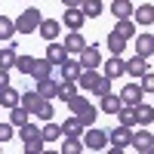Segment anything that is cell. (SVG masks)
<instances>
[{"label":"cell","instance_id":"bcb514c9","mask_svg":"<svg viewBox=\"0 0 154 154\" xmlns=\"http://www.w3.org/2000/svg\"><path fill=\"white\" fill-rule=\"evenodd\" d=\"M40 154H59V151H56V148H43Z\"/></svg>","mask_w":154,"mask_h":154},{"label":"cell","instance_id":"3957f363","mask_svg":"<svg viewBox=\"0 0 154 154\" xmlns=\"http://www.w3.org/2000/svg\"><path fill=\"white\" fill-rule=\"evenodd\" d=\"M77 56H80V59H77V62H80V68H86V71H96V68L102 65V53H99L96 43H86Z\"/></svg>","mask_w":154,"mask_h":154},{"label":"cell","instance_id":"83f0119b","mask_svg":"<svg viewBox=\"0 0 154 154\" xmlns=\"http://www.w3.org/2000/svg\"><path fill=\"white\" fill-rule=\"evenodd\" d=\"M34 80H43V77H53V65H49L46 59H37L34 62V71H31Z\"/></svg>","mask_w":154,"mask_h":154},{"label":"cell","instance_id":"8d00e7d4","mask_svg":"<svg viewBox=\"0 0 154 154\" xmlns=\"http://www.w3.org/2000/svg\"><path fill=\"white\" fill-rule=\"evenodd\" d=\"M65 105H68V111H71V114H77L83 105H89V99H86V96H80V93H74L71 99H65Z\"/></svg>","mask_w":154,"mask_h":154},{"label":"cell","instance_id":"ac0fdd59","mask_svg":"<svg viewBox=\"0 0 154 154\" xmlns=\"http://www.w3.org/2000/svg\"><path fill=\"white\" fill-rule=\"evenodd\" d=\"M16 59H19V46L0 49V68H3V71H12V68H16Z\"/></svg>","mask_w":154,"mask_h":154},{"label":"cell","instance_id":"c3c4849f","mask_svg":"<svg viewBox=\"0 0 154 154\" xmlns=\"http://www.w3.org/2000/svg\"><path fill=\"white\" fill-rule=\"evenodd\" d=\"M22 154H34V151H22Z\"/></svg>","mask_w":154,"mask_h":154},{"label":"cell","instance_id":"9a60e30c","mask_svg":"<svg viewBox=\"0 0 154 154\" xmlns=\"http://www.w3.org/2000/svg\"><path fill=\"white\" fill-rule=\"evenodd\" d=\"M59 130H62V136H74V139H80V136H83V130H86V126H83L80 120H77L74 114H71V117H68L65 123H59Z\"/></svg>","mask_w":154,"mask_h":154},{"label":"cell","instance_id":"1f68e13d","mask_svg":"<svg viewBox=\"0 0 154 154\" xmlns=\"http://www.w3.org/2000/svg\"><path fill=\"white\" fill-rule=\"evenodd\" d=\"M105 43H108V49H111V56H120L123 49H126V40H123L120 34H114V31L108 34V40H105Z\"/></svg>","mask_w":154,"mask_h":154},{"label":"cell","instance_id":"d6a6232c","mask_svg":"<svg viewBox=\"0 0 154 154\" xmlns=\"http://www.w3.org/2000/svg\"><path fill=\"white\" fill-rule=\"evenodd\" d=\"M117 120H120V126H136V108H130V105H123L120 111H117Z\"/></svg>","mask_w":154,"mask_h":154},{"label":"cell","instance_id":"603a6c76","mask_svg":"<svg viewBox=\"0 0 154 154\" xmlns=\"http://www.w3.org/2000/svg\"><path fill=\"white\" fill-rule=\"evenodd\" d=\"M74 117H77V120H80L83 126H93V123H96V117H99V111L93 108V102H89V105H83L80 111H77V114H74Z\"/></svg>","mask_w":154,"mask_h":154},{"label":"cell","instance_id":"8992f818","mask_svg":"<svg viewBox=\"0 0 154 154\" xmlns=\"http://www.w3.org/2000/svg\"><path fill=\"white\" fill-rule=\"evenodd\" d=\"M34 93L40 96V99H56V93H59V80L56 77H43V80H37V86H34Z\"/></svg>","mask_w":154,"mask_h":154},{"label":"cell","instance_id":"f1b7e54d","mask_svg":"<svg viewBox=\"0 0 154 154\" xmlns=\"http://www.w3.org/2000/svg\"><path fill=\"white\" fill-rule=\"evenodd\" d=\"M123 108V102L117 99V96H114V93H108V96H102V111H105V114H117Z\"/></svg>","mask_w":154,"mask_h":154},{"label":"cell","instance_id":"ffe728a7","mask_svg":"<svg viewBox=\"0 0 154 154\" xmlns=\"http://www.w3.org/2000/svg\"><path fill=\"white\" fill-rule=\"evenodd\" d=\"M19 136H22L25 145H31V142L40 139V126H37V123H22V126H19Z\"/></svg>","mask_w":154,"mask_h":154},{"label":"cell","instance_id":"9c48e42d","mask_svg":"<svg viewBox=\"0 0 154 154\" xmlns=\"http://www.w3.org/2000/svg\"><path fill=\"white\" fill-rule=\"evenodd\" d=\"M130 145L139 148V151H154V136H151V130H139V133H133Z\"/></svg>","mask_w":154,"mask_h":154},{"label":"cell","instance_id":"e575fe53","mask_svg":"<svg viewBox=\"0 0 154 154\" xmlns=\"http://www.w3.org/2000/svg\"><path fill=\"white\" fill-rule=\"evenodd\" d=\"M12 34H16V22L9 16H0V40H9Z\"/></svg>","mask_w":154,"mask_h":154},{"label":"cell","instance_id":"681fc988","mask_svg":"<svg viewBox=\"0 0 154 154\" xmlns=\"http://www.w3.org/2000/svg\"><path fill=\"white\" fill-rule=\"evenodd\" d=\"M0 154H3V148H0Z\"/></svg>","mask_w":154,"mask_h":154},{"label":"cell","instance_id":"7bdbcfd3","mask_svg":"<svg viewBox=\"0 0 154 154\" xmlns=\"http://www.w3.org/2000/svg\"><path fill=\"white\" fill-rule=\"evenodd\" d=\"M80 3H83V0H62L65 9H80Z\"/></svg>","mask_w":154,"mask_h":154},{"label":"cell","instance_id":"f6af8a7d","mask_svg":"<svg viewBox=\"0 0 154 154\" xmlns=\"http://www.w3.org/2000/svg\"><path fill=\"white\" fill-rule=\"evenodd\" d=\"M105 151H108V154H126L123 148H114V145H111V148H105Z\"/></svg>","mask_w":154,"mask_h":154},{"label":"cell","instance_id":"d590c367","mask_svg":"<svg viewBox=\"0 0 154 154\" xmlns=\"http://www.w3.org/2000/svg\"><path fill=\"white\" fill-rule=\"evenodd\" d=\"M28 117H31V114L25 111V108H19V105H16V108H9V123H12V126H22V123H28Z\"/></svg>","mask_w":154,"mask_h":154},{"label":"cell","instance_id":"44dd1931","mask_svg":"<svg viewBox=\"0 0 154 154\" xmlns=\"http://www.w3.org/2000/svg\"><path fill=\"white\" fill-rule=\"evenodd\" d=\"M102 9H105V6H102V0H83V3H80L83 19H99V16H102Z\"/></svg>","mask_w":154,"mask_h":154},{"label":"cell","instance_id":"ee69618b","mask_svg":"<svg viewBox=\"0 0 154 154\" xmlns=\"http://www.w3.org/2000/svg\"><path fill=\"white\" fill-rule=\"evenodd\" d=\"M3 86H9V71L0 68V89H3Z\"/></svg>","mask_w":154,"mask_h":154},{"label":"cell","instance_id":"d4e9b609","mask_svg":"<svg viewBox=\"0 0 154 154\" xmlns=\"http://www.w3.org/2000/svg\"><path fill=\"white\" fill-rule=\"evenodd\" d=\"M40 139H43V142H59V139H62V130H59V123H43L40 126Z\"/></svg>","mask_w":154,"mask_h":154},{"label":"cell","instance_id":"f907efd6","mask_svg":"<svg viewBox=\"0 0 154 154\" xmlns=\"http://www.w3.org/2000/svg\"><path fill=\"white\" fill-rule=\"evenodd\" d=\"M80 154H83V151H80Z\"/></svg>","mask_w":154,"mask_h":154},{"label":"cell","instance_id":"7dc6e473","mask_svg":"<svg viewBox=\"0 0 154 154\" xmlns=\"http://www.w3.org/2000/svg\"><path fill=\"white\" fill-rule=\"evenodd\" d=\"M139 154H154V151H139Z\"/></svg>","mask_w":154,"mask_h":154},{"label":"cell","instance_id":"74e56055","mask_svg":"<svg viewBox=\"0 0 154 154\" xmlns=\"http://www.w3.org/2000/svg\"><path fill=\"white\" fill-rule=\"evenodd\" d=\"M74 93H77V83H74V80H62V83H59L56 99H62V102H65V99H71Z\"/></svg>","mask_w":154,"mask_h":154},{"label":"cell","instance_id":"cb8c5ba5","mask_svg":"<svg viewBox=\"0 0 154 154\" xmlns=\"http://www.w3.org/2000/svg\"><path fill=\"white\" fill-rule=\"evenodd\" d=\"M114 34H120L123 40L136 37V22H133V19H117V28H114Z\"/></svg>","mask_w":154,"mask_h":154},{"label":"cell","instance_id":"8fae6325","mask_svg":"<svg viewBox=\"0 0 154 154\" xmlns=\"http://www.w3.org/2000/svg\"><path fill=\"white\" fill-rule=\"evenodd\" d=\"M83 12L80 9H65V19H62V28H68V31H80L83 28Z\"/></svg>","mask_w":154,"mask_h":154},{"label":"cell","instance_id":"f35d334b","mask_svg":"<svg viewBox=\"0 0 154 154\" xmlns=\"http://www.w3.org/2000/svg\"><path fill=\"white\" fill-rule=\"evenodd\" d=\"M34 62H37L34 56H25V53H22V56L16 59V68H19V74H31V71H34Z\"/></svg>","mask_w":154,"mask_h":154},{"label":"cell","instance_id":"484cf974","mask_svg":"<svg viewBox=\"0 0 154 154\" xmlns=\"http://www.w3.org/2000/svg\"><path fill=\"white\" fill-rule=\"evenodd\" d=\"M0 105H3V108H16L19 105V89L3 86V89H0Z\"/></svg>","mask_w":154,"mask_h":154},{"label":"cell","instance_id":"52a82bcc","mask_svg":"<svg viewBox=\"0 0 154 154\" xmlns=\"http://www.w3.org/2000/svg\"><path fill=\"white\" fill-rule=\"evenodd\" d=\"M43 59H46L53 68H59L62 62L68 59V53H65V46H62L59 40H49V46H46V56H43Z\"/></svg>","mask_w":154,"mask_h":154},{"label":"cell","instance_id":"f546056e","mask_svg":"<svg viewBox=\"0 0 154 154\" xmlns=\"http://www.w3.org/2000/svg\"><path fill=\"white\" fill-rule=\"evenodd\" d=\"M151 120H154V108L148 102H139L136 105V123H151Z\"/></svg>","mask_w":154,"mask_h":154},{"label":"cell","instance_id":"7c38bea8","mask_svg":"<svg viewBox=\"0 0 154 154\" xmlns=\"http://www.w3.org/2000/svg\"><path fill=\"white\" fill-rule=\"evenodd\" d=\"M59 71H62V77H65V80H74V83H77V77H80V71H83V68H80V62H77V59H71V56H68V59L59 65Z\"/></svg>","mask_w":154,"mask_h":154},{"label":"cell","instance_id":"4fadbf2b","mask_svg":"<svg viewBox=\"0 0 154 154\" xmlns=\"http://www.w3.org/2000/svg\"><path fill=\"white\" fill-rule=\"evenodd\" d=\"M62 46H65L68 56H74V53H80V49L86 46V40H83L80 31H68V37H65V43H62Z\"/></svg>","mask_w":154,"mask_h":154},{"label":"cell","instance_id":"b9f144b4","mask_svg":"<svg viewBox=\"0 0 154 154\" xmlns=\"http://www.w3.org/2000/svg\"><path fill=\"white\" fill-rule=\"evenodd\" d=\"M12 136H16V126H12V123H0V145L9 142Z\"/></svg>","mask_w":154,"mask_h":154},{"label":"cell","instance_id":"e0dca14e","mask_svg":"<svg viewBox=\"0 0 154 154\" xmlns=\"http://www.w3.org/2000/svg\"><path fill=\"white\" fill-rule=\"evenodd\" d=\"M37 105H40V96H37L34 89H25V93H19V108H25L28 114H34Z\"/></svg>","mask_w":154,"mask_h":154},{"label":"cell","instance_id":"30bf717a","mask_svg":"<svg viewBox=\"0 0 154 154\" xmlns=\"http://www.w3.org/2000/svg\"><path fill=\"white\" fill-rule=\"evenodd\" d=\"M102 71H105V77H120V74H126V65H123V59L120 56H111L108 62H102Z\"/></svg>","mask_w":154,"mask_h":154},{"label":"cell","instance_id":"5b68a950","mask_svg":"<svg viewBox=\"0 0 154 154\" xmlns=\"http://www.w3.org/2000/svg\"><path fill=\"white\" fill-rule=\"evenodd\" d=\"M117 99L123 102V105H130V108H136L139 102L145 99V93H142V89H139V83H126V86L120 89V96H117Z\"/></svg>","mask_w":154,"mask_h":154},{"label":"cell","instance_id":"d6986e66","mask_svg":"<svg viewBox=\"0 0 154 154\" xmlns=\"http://www.w3.org/2000/svg\"><path fill=\"white\" fill-rule=\"evenodd\" d=\"M136 25H151L154 22V6L151 3H145V6H139V9H133V16H130Z\"/></svg>","mask_w":154,"mask_h":154},{"label":"cell","instance_id":"277c9868","mask_svg":"<svg viewBox=\"0 0 154 154\" xmlns=\"http://www.w3.org/2000/svg\"><path fill=\"white\" fill-rule=\"evenodd\" d=\"M130 139H133V130H130V126H120V123L108 133V142L114 148H130Z\"/></svg>","mask_w":154,"mask_h":154},{"label":"cell","instance_id":"ab89813d","mask_svg":"<svg viewBox=\"0 0 154 154\" xmlns=\"http://www.w3.org/2000/svg\"><path fill=\"white\" fill-rule=\"evenodd\" d=\"M96 77H99L96 71H86V68H83V71H80V77H77V86H80V89H93Z\"/></svg>","mask_w":154,"mask_h":154},{"label":"cell","instance_id":"5bb4252c","mask_svg":"<svg viewBox=\"0 0 154 154\" xmlns=\"http://www.w3.org/2000/svg\"><path fill=\"white\" fill-rule=\"evenodd\" d=\"M151 53H154V37L145 31V34H139V37H136V56L151 59Z\"/></svg>","mask_w":154,"mask_h":154},{"label":"cell","instance_id":"4316f807","mask_svg":"<svg viewBox=\"0 0 154 154\" xmlns=\"http://www.w3.org/2000/svg\"><path fill=\"white\" fill-rule=\"evenodd\" d=\"M89 93H93V96H108L111 93V77H105V74H99L96 77V83H93V89H89Z\"/></svg>","mask_w":154,"mask_h":154},{"label":"cell","instance_id":"2e32d148","mask_svg":"<svg viewBox=\"0 0 154 154\" xmlns=\"http://www.w3.org/2000/svg\"><path fill=\"white\" fill-rule=\"evenodd\" d=\"M148 62H151V59H142V56H133L130 62H123V65H126V74H133V77H142L145 71H151V68H148Z\"/></svg>","mask_w":154,"mask_h":154},{"label":"cell","instance_id":"4dcf8cb0","mask_svg":"<svg viewBox=\"0 0 154 154\" xmlns=\"http://www.w3.org/2000/svg\"><path fill=\"white\" fill-rule=\"evenodd\" d=\"M80 151H83V142L74 139V136H65V142H62V148H59V154H80Z\"/></svg>","mask_w":154,"mask_h":154},{"label":"cell","instance_id":"7a4b0ae2","mask_svg":"<svg viewBox=\"0 0 154 154\" xmlns=\"http://www.w3.org/2000/svg\"><path fill=\"white\" fill-rule=\"evenodd\" d=\"M80 142H83V148H93V151L108 148V133H105V130H99V126H86L83 136H80Z\"/></svg>","mask_w":154,"mask_h":154},{"label":"cell","instance_id":"7402d4cb","mask_svg":"<svg viewBox=\"0 0 154 154\" xmlns=\"http://www.w3.org/2000/svg\"><path fill=\"white\" fill-rule=\"evenodd\" d=\"M133 3H130V0H114V3H111V12H114V19H130L133 16Z\"/></svg>","mask_w":154,"mask_h":154},{"label":"cell","instance_id":"60d3db41","mask_svg":"<svg viewBox=\"0 0 154 154\" xmlns=\"http://www.w3.org/2000/svg\"><path fill=\"white\" fill-rule=\"evenodd\" d=\"M139 89H142L145 96L154 89V74H151V71H145V74H142V83H139Z\"/></svg>","mask_w":154,"mask_h":154},{"label":"cell","instance_id":"6da1fadb","mask_svg":"<svg viewBox=\"0 0 154 154\" xmlns=\"http://www.w3.org/2000/svg\"><path fill=\"white\" fill-rule=\"evenodd\" d=\"M40 22H43V16H40V9L37 6H28L19 16V22H16V31L19 34H34L37 28H40Z\"/></svg>","mask_w":154,"mask_h":154},{"label":"cell","instance_id":"ba28073f","mask_svg":"<svg viewBox=\"0 0 154 154\" xmlns=\"http://www.w3.org/2000/svg\"><path fill=\"white\" fill-rule=\"evenodd\" d=\"M37 31L43 34V40H46V43H49V40H59V34H62V22H59V19H43Z\"/></svg>","mask_w":154,"mask_h":154},{"label":"cell","instance_id":"836d02e7","mask_svg":"<svg viewBox=\"0 0 154 154\" xmlns=\"http://www.w3.org/2000/svg\"><path fill=\"white\" fill-rule=\"evenodd\" d=\"M34 117L40 120V123H46V120H53V105H49L46 99H40V105L34 108Z\"/></svg>","mask_w":154,"mask_h":154}]
</instances>
